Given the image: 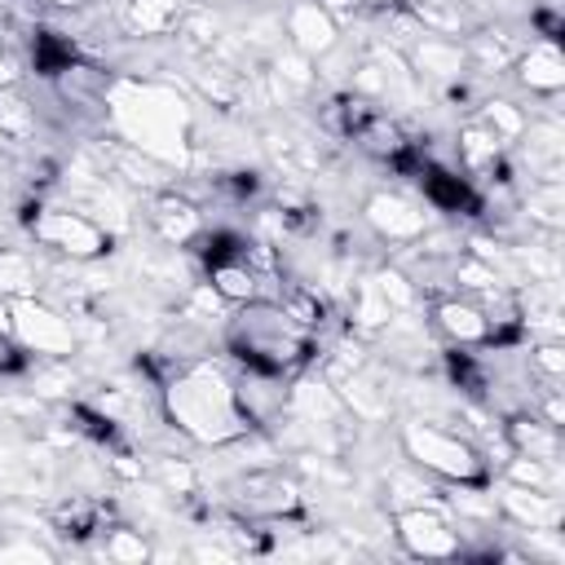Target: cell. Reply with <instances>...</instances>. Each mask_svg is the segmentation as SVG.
<instances>
[{
	"instance_id": "30",
	"label": "cell",
	"mask_w": 565,
	"mask_h": 565,
	"mask_svg": "<svg viewBox=\"0 0 565 565\" xmlns=\"http://www.w3.org/2000/svg\"><path fill=\"white\" fill-rule=\"evenodd\" d=\"M177 4H181V9H190V4H199V0H177Z\"/></svg>"
},
{
	"instance_id": "19",
	"label": "cell",
	"mask_w": 565,
	"mask_h": 565,
	"mask_svg": "<svg viewBox=\"0 0 565 565\" xmlns=\"http://www.w3.org/2000/svg\"><path fill=\"white\" fill-rule=\"evenodd\" d=\"M35 265L26 252H13V247H0V300H13V296H35Z\"/></svg>"
},
{
	"instance_id": "18",
	"label": "cell",
	"mask_w": 565,
	"mask_h": 565,
	"mask_svg": "<svg viewBox=\"0 0 565 565\" xmlns=\"http://www.w3.org/2000/svg\"><path fill=\"white\" fill-rule=\"evenodd\" d=\"M124 22L132 35H168L181 26V4L177 0H128Z\"/></svg>"
},
{
	"instance_id": "23",
	"label": "cell",
	"mask_w": 565,
	"mask_h": 565,
	"mask_svg": "<svg viewBox=\"0 0 565 565\" xmlns=\"http://www.w3.org/2000/svg\"><path fill=\"white\" fill-rule=\"evenodd\" d=\"M106 556L119 561V565H141L150 556V543L137 534V530H110L106 539Z\"/></svg>"
},
{
	"instance_id": "11",
	"label": "cell",
	"mask_w": 565,
	"mask_h": 565,
	"mask_svg": "<svg viewBox=\"0 0 565 565\" xmlns=\"http://www.w3.org/2000/svg\"><path fill=\"white\" fill-rule=\"evenodd\" d=\"M411 75L415 79H433V84H455L468 71V53L459 49V40L446 35H419L411 44Z\"/></svg>"
},
{
	"instance_id": "25",
	"label": "cell",
	"mask_w": 565,
	"mask_h": 565,
	"mask_svg": "<svg viewBox=\"0 0 565 565\" xmlns=\"http://www.w3.org/2000/svg\"><path fill=\"white\" fill-rule=\"evenodd\" d=\"M530 362H534V371H543L552 384L565 375V349H561L556 340H543V344H534V349H530Z\"/></svg>"
},
{
	"instance_id": "26",
	"label": "cell",
	"mask_w": 565,
	"mask_h": 565,
	"mask_svg": "<svg viewBox=\"0 0 565 565\" xmlns=\"http://www.w3.org/2000/svg\"><path fill=\"white\" fill-rule=\"evenodd\" d=\"M375 287H380V296H384L393 309H402V305H411V300H415V287H411L397 269H384V274L375 278Z\"/></svg>"
},
{
	"instance_id": "15",
	"label": "cell",
	"mask_w": 565,
	"mask_h": 565,
	"mask_svg": "<svg viewBox=\"0 0 565 565\" xmlns=\"http://www.w3.org/2000/svg\"><path fill=\"white\" fill-rule=\"evenodd\" d=\"M207 287L225 305H252V300H260V278H256V269L247 260H216L207 269Z\"/></svg>"
},
{
	"instance_id": "21",
	"label": "cell",
	"mask_w": 565,
	"mask_h": 565,
	"mask_svg": "<svg viewBox=\"0 0 565 565\" xmlns=\"http://www.w3.org/2000/svg\"><path fill=\"white\" fill-rule=\"evenodd\" d=\"M499 146H503V141H499L486 124H468V128H459V154H463L468 168L494 163V159H499Z\"/></svg>"
},
{
	"instance_id": "16",
	"label": "cell",
	"mask_w": 565,
	"mask_h": 565,
	"mask_svg": "<svg viewBox=\"0 0 565 565\" xmlns=\"http://www.w3.org/2000/svg\"><path fill=\"white\" fill-rule=\"evenodd\" d=\"M508 437L516 446V455H534V459H556L561 455V428L539 419V415H521L508 424Z\"/></svg>"
},
{
	"instance_id": "22",
	"label": "cell",
	"mask_w": 565,
	"mask_h": 565,
	"mask_svg": "<svg viewBox=\"0 0 565 565\" xmlns=\"http://www.w3.org/2000/svg\"><path fill=\"white\" fill-rule=\"evenodd\" d=\"M481 124H486V128H490L499 141H516V137L525 132V115H521L512 102H486Z\"/></svg>"
},
{
	"instance_id": "27",
	"label": "cell",
	"mask_w": 565,
	"mask_h": 565,
	"mask_svg": "<svg viewBox=\"0 0 565 565\" xmlns=\"http://www.w3.org/2000/svg\"><path fill=\"white\" fill-rule=\"evenodd\" d=\"M26 124H31V110H26L22 102H4V106H0V128H4L9 137L26 132Z\"/></svg>"
},
{
	"instance_id": "3",
	"label": "cell",
	"mask_w": 565,
	"mask_h": 565,
	"mask_svg": "<svg viewBox=\"0 0 565 565\" xmlns=\"http://www.w3.org/2000/svg\"><path fill=\"white\" fill-rule=\"evenodd\" d=\"M402 450H406V459H415L424 472H433V477H441V481L472 486V481L486 477V459L477 455V446L463 441V437L450 433V428L428 424V419L402 424Z\"/></svg>"
},
{
	"instance_id": "4",
	"label": "cell",
	"mask_w": 565,
	"mask_h": 565,
	"mask_svg": "<svg viewBox=\"0 0 565 565\" xmlns=\"http://www.w3.org/2000/svg\"><path fill=\"white\" fill-rule=\"evenodd\" d=\"M0 322L13 335L18 349L26 353H44V358H71L75 353V327L62 309L44 305L40 296H13L0 300Z\"/></svg>"
},
{
	"instance_id": "7",
	"label": "cell",
	"mask_w": 565,
	"mask_h": 565,
	"mask_svg": "<svg viewBox=\"0 0 565 565\" xmlns=\"http://www.w3.org/2000/svg\"><path fill=\"white\" fill-rule=\"evenodd\" d=\"M393 525H397V543L419 561H446L463 552V539L441 508H402Z\"/></svg>"
},
{
	"instance_id": "29",
	"label": "cell",
	"mask_w": 565,
	"mask_h": 565,
	"mask_svg": "<svg viewBox=\"0 0 565 565\" xmlns=\"http://www.w3.org/2000/svg\"><path fill=\"white\" fill-rule=\"evenodd\" d=\"M49 4H57V9H75V4H84V0H49Z\"/></svg>"
},
{
	"instance_id": "8",
	"label": "cell",
	"mask_w": 565,
	"mask_h": 565,
	"mask_svg": "<svg viewBox=\"0 0 565 565\" xmlns=\"http://www.w3.org/2000/svg\"><path fill=\"white\" fill-rule=\"evenodd\" d=\"M362 221H366L371 234L384 238V243H415V238L428 230V212H424L415 199L397 194V190H375V194H366Z\"/></svg>"
},
{
	"instance_id": "13",
	"label": "cell",
	"mask_w": 565,
	"mask_h": 565,
	"mask_svg": "<svg viewBox=\"0 0 565 565\" xmlns=\"http://www.w3.org/2000/svg\"><path fill=\"white\" fill-rule=\"evenodd\" d=\"M433 322H437V331H441L450 344H486V340L494 335L490 309H481L477 300H459V296L437 300V305H433Z\"/></svg>"
},
{
	"instance_id": "24",
	"label": "cell",
	"mask_w": 565,
	"mask_h": 565,
	"mask_svg": "<svg viewBox=\"0 0 565 565\" xmlns=\"http://www.w3.org/2000/svg\"><path fill=\"white\" fill-rule=\"evenodd\" d=\"M508 481H516V486H552V459L512 455V463H508Z\"/></svg>"
},
{
	"instance_id": "28",
	"label": "cell",
	"mask_w": 565,
	"mask_h": 565,
	"mask_svg": "<svg viewBox=\"0 0 565 565\" xmlns=\"http://www.w3.org/2000/svg\"><path fill=\"white\" fill-rule=\"evenodd\" d=\"M13 84H18V62H13V57H9V49L0 44V93H9Z\"/></svg>"
},
{
	"instance_id": "9",
	"label": "cell",
	"mask_w": 565,
	"mask_h": 565,
	"mask_svg": "<svg viewBox=\"0 0 565 565\" xmlns=\"http://www.w3.org/2000/svg\"><path fill=\"white\" fill-rule=\"evenodd\" d=\"M282 26H287V44L296 53H305L309 62L313 57H327L340 44V22H335V13H331L327 0H291Z\"/></svg>"
},
{
	"instance_id": "10",
	"label": "cell",
	"mask_w": 565,
	"mask_h": 565,
	"mask_svg": "<svg viewBox=\"0 0 565 565\" xmlns=\"http://www.w3.org/2000/svg\"><path fill=\"white\" fill-rule=\"evenodd\" d=\"M499 508L521 530H556L561 516H565V503H561V494H552V486H516V481H508L499 490Z\"/></svg>"
},
{
	"instance_id": "6",
	"label": "cell",
	"mask_w": 565,
	"mask_h": 565,
	"mask_svg": "<svg viewBox=\"0 0 565 565\" xmlns=\"http://www.w3.org/2000/svg\"><path fill=\"white\" fill-rule=\"evenodd\" d=\"M31 234L35 243L71 260H97L110 252V230L79 207H40L31 216Z\"/></svg>"
},
{
	"instance_id": "20",
	"label": "cell",
	"mask_w": 565,
	"mask_h": 565,
	"mask_svg": "<svg viewBox=\"0 0 565 565\" xmlns=\"http://www.w3.org/2000/svg\"><path fill=\"white\" fill-rule=\"evenodd\" d=\"M291 406L296 411H305L309 419H318V424H327V419H335L340 415V393L327 384V380H300V388L291 393Z\"/></svg>"
},
{
	"instance_id": "14",
	"label": "cell",
	"mask_w": 565,
	"mask_h": 565,
	"mask_svg": "<svg viewBox=\"0 0 565 565\" xmlns=\"http://www.w3.org/2000/svg\"><path fill=\"white\" fill-rule=\"evenodd\" d=\"M516 75H521V84H525L530 93H543V97L561 93V88H565V57H561V44H556V40L530 44V49L521 53V62H516Z\"/></svg>"
},
{
	"instance_id": "2",
	"label": "cell",
	"mask_w": 565,
	"mask_h": 565,
	"mask_svg": "<svg viewBox=\"0 0 565 565\" xmlns=\"http://www.w3.org/2000/svg\"><path fill=\"white\" fill-rule=\"evenodd\" d=\"M110 115L128 146L154 154L159 163H181L185 159V102L172 88L159 84H115L110 88Z\"/></svg>"
},
{
	"instance_id": "1",
	"label": "cell",
	"mask_w": 565,
	"mask_h": 565,
	"mask_svg": "<svg viewBox=\"0 0 565 565\" xmlns=\"http://www.w3.org/2000/svg\"><path fill=\"white\" fill-rule=\"evenodd\" d=\"M163 415L177 433L199 446H230L252 433V411L238 384L216 362H190L163 384Z\"/></svg>"
},
{
	"instance_id": "12",
	"label": "cell",
	"mask_w": 565,
	"mask_h": 565,
	"mask_svg": "<svg viewBox=\"0 0 565 565\" xmlns=\"http://www.w3.org/2000/svg\"><path fill=\"white\" fill-rule=\"evenodd\" d=\"M146 216H150L154 234H159L163 243H172V247H185L190 238L203 234V216H199V207H194L190 199H181L177 190H154Z\"/></svg>"
},
{
	"instance_id": "17",
	"label": "cell",
	"mask_w": 565,
	"mask_h": 565,
	"mask_svg": "<svg viewBox=\"0 0 565 565\" xmlns=\"http://www.w3.org/2000/svg\"><path fill=\"white\" fill-rule=\"evenodd\" d=\"M243 503H247L252 512L278 516V512H291V508H296V486L282 481L278 472H260V477H247V481H243Z\"/></svg>"
},
{
	"instance_id": "5",
	"label": "cell",
	"mask_w": 565,
	"mask_h": 565,
	"mask_svg": "<svg viewBox=\"0 0 565 565\" xmlns=\"http://www.w3.org/2000/svg\"><path fill=\"white\" fill-rule=\"evenodd\" d=\"M247 313L234 318V335L247 349V358L265 362V366H291L305 353V327L291 322V313L282 305H243Z\"/></svg>"
}]
</instances>
